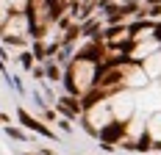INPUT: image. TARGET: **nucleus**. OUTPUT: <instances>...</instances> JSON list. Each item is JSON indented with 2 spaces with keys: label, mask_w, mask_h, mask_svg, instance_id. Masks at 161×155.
<instances>
[{
  "label": "nucleus",
  "mask_w": 161,
  "mask_h": 155,
  "mask_svg": "<svg viewBox=\"0 0 161 155\" xmlns=\"http://www.w3.org/2000/svg\"><path fill=\"white\" fill-rule=\"evenodd\" d=\"M28 25H31V17L28 14H11V19L3 25V36L8 42H22L28 36Z\"/></svg>",
  "instance_id": "obj_1"
}]
</instances>
